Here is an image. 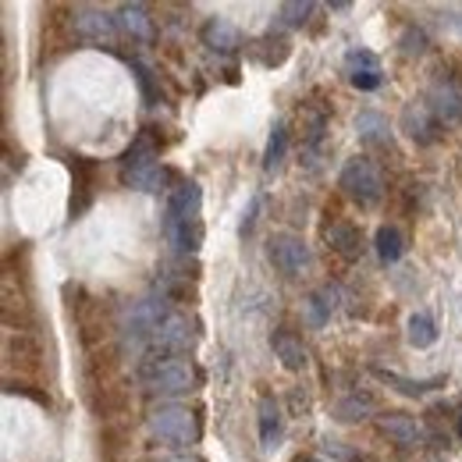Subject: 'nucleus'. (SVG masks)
<instances>
[{
    "label": "nucleus",
    "mask_w": 462,
    "mask_h": 462,
    "mask_svg": "<svg viewBox=\"0 0 462 462\" xmlns=\"http://www.w3.org/2000/svg\"><path fill=\"white\" fill-rule=\"evenodd\" d=\"M121 181L135 192H164L168 181H171V171L161 164L157 157V139H153V128H143L135 135V143L121 153Z\"/></svg>",
    "instance_id": "1"
},
{
    "label": "nucleus",
    "mask_w": 462,
    "mask_h": 462,
    "mask_svg": "<svg viewBox=\"0 0 462 462\" xmlns=\"http://www.w3.org/2000/svg\"><path fill=\"white\" fill-rule=\"evenodd\" d=\"M64 299H68V313H71V320H75L79 342L86 346V352L107 346V335L117 328V317L111 313V306H107L100 295L86 291L82 285H68V289H64Z\"/></svg>",
    "instance_id": "2"
},
{
    "label": "nucleus",
    "mask_w": 462,
    "mask_h": 462,
    "mask_svg": "<svg viewBox=\"0 0 462 462\" xmlns=\"http://www.w3.org/2000/svg\"><path fill=\"white\" fill-rule=\"evenodd\" d=\"M135 377L153 395H185L199 384V370L189 356H150L139 363Z\"/></svg>",
    "instance_id": "3"
},
{
    "label": "nucleus",
    "mask_w": 462,
    "mask_h": 462,
    "mask_svg": "<svg viewBox=\"0 0 462 462\" xmlns=\"http://www.w3.org/2000/svg\"><path fill=\"white\" fill-rule=\"evenodd\" d=\"M199 207H203V196H199V185L196 181H178V189L168 199V238L178 253H196L199 249Z\"/></svg>",
    "instance_id": "4"
},
{
    "label": "nucleus",
    "mask_w": 462,
    "mask_h": 462,
    "mask_svg": "<svg viewBox=\"0 0 462 462\" xmlns=\"http://www.w3.org/2000/svg\"><path fill=\"white\" fill-rule=\"evenodd\" d=\"M168 299H139V302H128L121 313H117V335H121V346L125 348H150V338L157 331V324L168 317Z\"/></svg>",
    "instance_id": "5"
},
{
    "label": "nucleus",
    "mask_w": 462,
    "mask_h": 462,
    "mask_svg": "<svg viewBox=\"0 0 462 462\" xmlns=\"http://www.w3.org/2000/svg\"><path fill=\"white\" fill-rule=\"evenodd\" d=\"M146 427H150V434L157 441H164L171 448H189V445L199 441V420H196V412L189 405H178V402L157 405L150 412Z\"/></svg>",
    "instance_id": "6"
},
{
    "label": "nucleus",
    "mask_w": 462,
    "mask_h": 462,
    "mask_svg": "<svg viewBox=\"0 0 462 462\" xmlns=\"http://www.w3.org/2000/svg\"><path fill=\"white\" fill-rule=\"evenodd\" d=\"M338 181H342V192L352 203H359L363 210H370V207H377L384 199V174L370 157H352L342 168Z\"/></svg>",
    "instance_id": "7"
},
{
    "label": "nucleus",
    "mask_w": 462,
    "mask_h": 462,
    "mask_svg": "<svg viewBox=\"0 0 462 462\" xmlns=\"http://www.w3.org/2000/svg\"><path fill=\"white\" fill-rule=\"evenodd\" d=\"M267 260L274 263V271H278V274H285V278H299V274H306V271H310L313 253H310V245H306L299 235H291V231H278V235H271V238H267Z\"/></svg>",
    "instance_id": "8"
},
{
    "label": "nucleus",
    "mask_w": 462,
    "mask_h": 462,
    "mask_svg": "<svg viewBox=\"0 0 462 462\" xmlns=\"http://www.w3.org/2000/svg\"><path fill=\"white\" fill-rule=\"evenodd\" d=\"M192 346H196V324H192V317H185V313H178V310H171V313L157 324V331H153V338H150L153 356H185Z\"/></svg>",
    "instance_id": "9"
},
{
    "label": "nucleus",
    "mask_w": 462,
    "mask_h": 462,
    "mask_svg": "<svg viewBox=\"0 0 462 462\" xmlns=\"http://www.w3.org/2000/svg\"><path fill=\"white\" fill-rule=\"evenodd\" d=\"M4 356H7V366L18 370L22 377H40V374H43V363H47V352H43L40 338H36L32 331L11 335V338H7V348H4Z\"/></svg>",
    "instance_id": "10"
},
{
    "label": "nucleus",
    "mask_w": 462,
    "mask_h": 462,
    "mask_svg": "<svg viewBox=\"0 0 462 462\" xmlns=\"http://www.w3.org/2000/svg\"><path fill=\"white\" fill-rule=\"evenodd\" d=\"M75 36L97 47H111L117 40V18L97 7H75Z\"/></svg>",
    "instance_id": "11"
},
{
    "label": "nucleus",
    "mask_w": 462,
    "mask_h": 462,
    "mask_svg": "<svg viewBox=\"0 0 462 462\" xmlns=\"http://www.w3.org/2000/svg\"><path fill=\"white\" fill-rule=\"evenodd\" d=\"M377 430H381L388 441H395L399 448H420V445H423V427H420V420L409 416V412H381V416H377Z\"/></svg>",
    "instance_id": "12"
},
{
    "label": "nucleus",
    "mask_w": 462,
    "mask_h": 462,
    "mask_svg": "<svg viewBox=\"0 0 462 462\" xmlns=\"http://www.w3.org/2000/svg\"><path fill=\"white\" fill-rule=\"evenodd\" d=\"M68 168H71V217H79L97 196V164L86 157H68Z\"/></svg>",
    "instance_id": "13"
},
{
    "label": "nucleus",
    "mask_w": 462,
    "mask_h": 462,
    "mask_svg": "<svg viewBox=\"0 0 462 462\" xmlns=\"http://www.w3.org/2000/svg\"><path fill=\"white\" fill-rule=\"evenodd\" d=\"M402 132L416 146H434L441 135V121L430 115L427 104H409L402 111Z\"/></svg>",
    "instance_id": "14"
},
{
    "label": "nucleus",
    "mask_w": 462,
    "mask_h": 462,
    "mask_svg": "<svg viewBox=\"0 0 462 462\" xmlns=\"http://www.w3.org/2000/svg\"><path fill=\"white\" fill-rule=\"evenodd\" d=\"M117 32H125L132 43H153L157 40V25H153V18L143 4L117 7Z\"/></svg>",
    "instance_id": "15"
},
{
    "label": "nucleus",
    "mask_w": 462,
    "mask_h": 462,
    "mask_svg": "<svg viewBox=\"0 0 462 462\" xmlns=\"http://www.w3.org/2000/svg\"><path fill=\"white\" fill-rule=\"evenodd\" d=\"M346 68H348V82H352L356 89H363V93H374V89H381V82H384L381 64H377V58H374L370 51H348Z\"/></svg>",
    "instance_id": "16"
},
{
    "label": "nucleus",
    "mask_w": 462,
    "mask_h": 462,
    "mask_svg": "<svg viewBox=\"0 0 462 462\" xmlns=\"http://www.w3.org/2000/svg\"><path fill=\"white\" fill-rule=\"evenodd\" d=\"M427 107L441 125H462V93L452 82H438L427 93Z\"/></svg>",
    "instance_id": "17"
},
{
    "label": "nucleus",
    "mask_w": 462,
    "mask_h": 462,
    "mask_svg": "<svg viewBox=\"0 0 462 462\" xmlns=\"http://www.w3.org/2000/svg\"><path fill=\"white\" fill-rule=\"evenodd\" d=\"M199 36H203V43H207L210 51H217V54H231V51H238V47L245 43L242 29L231 25L228 18H210V22H203Z\"/></svg>",
    "instance_id": "18"
},
{
    "label": "nucleus",
    "mask_w": 462,
    "mask_h": 462,
    "mask_svg": "<svg viewBox=\"0 0 462 462\" xmlns=\"http://www.w3.org/2000/svg\"><path fill=\"white\" fill-rule=\"evenodd\" d=\"M335 310H338V289L335 285L313 289L306 295V302H302V313H306V324L310 328H324L335 317Z\"/></svg>",
    "instance_id": "19"
},
{
    "label": "nucleus",
    "mask_w": 462,
    "mask_h": 462,
    "mask_svg": "<svg viewBox=\"0 0 462 462\" xmlns=\"http://www.w3.org/2000/svg\"><path fill=\"white\" fill-rule=\"evenodd\" d=\"M324 238H328V245H331L342 260H359V256L366 253L363 231L356 228V225H348V221H335L331 228L324 231Z\"/></svg>",
    "instance_id": "20"
},
{
    "label": "nucleus",
    "mask_w": 462,
    "mask_h": 462,
    "mask_svg": "<svg viewBox=\"0 0 462 462\" xmlns=\"http://www.w3.org/2000/svg\"><path fill=\"white\" fill-rule=\"evenodd\" d=\"M271 348H274V356L282 359L285 370H306V346H302V338H299L295 331L278 328V331L271 335Z\"/></svg>",
    "instance_id": "21"
},
{
    "label": "nucleus",
    "mask_w": 462,
    "mask_h": 462,
    "mask_svg": "<svg viewBox=\"0 0 462 462\" xmlns=\"http://www.w3.org/2000/svg\"><path fill=\"white\" fill-rule=\"evenodd\" d=\"M4 324H7L14 335H22V331L32 328V306H29V299H25L22 291L14 295V285H11V282L4 285Z\"/></svg>",
    "instance_id": "22"
},
{
    "label": "nucleus",
    "mask_w": 462,
    "mask_h": 462,
    "mask_svg": "<svg viewBox=\"0 0 462 462\" xmlns=\"http://www.w3.org/2000/svg\"><path fill=\"white\" fill-rule=\"evenodd\" d=\"M374 377H377V381H384L388 388H395L399 395H409V399H420V395H427V392H434V388H441V384H445L441 377H430V381H405V377L392 374V370H381V366H374Z\"/></svg>",
    "instance_id": "23"
},
{
    "label": "nucleus",
    "mask_w": 462,
    "mask_h": 462,
    "mask_svg": "<svg viewBox=\"0 0 462 462\" xmlns=\"http://www.w3.org/2000/svg\"><path fill=\"white\" fill-rule=\"evenodd\" d=\"M289 54H291L289 40L285 36H274V32H267L263 40L253 43V58L260 60L263 68H282L289 60Z\"/></svg>",
    "instance_id": "24"
},
{
    "label": "nucleus",
    "mask_w": 462,
    "mask_h": 462,
    "mask_svg": "<svg viewBox=\"0 0 462 462\" xmlns=\"http://www.w3.org/2000/svg\"><path fill=\"white\" fill-rule=\"evenodd\" d=\"M374 249H377L381 263H399V260H402V253H405L402 228H395V225H381L377 235H374Z\"/></svg>",
    "instance_id": "25"
},
{
    "label": "nucleus",
    "mask_w": 462,
    "mask_h": 462,
    "mask_svg": "<svg viewBox=\"0 0 462 462\" xmlns=\"http://www.w3.org/2000/svg\"><path fill=\"white\" fill-rule=\"evenodd\" d=\"M356 132L370 146H388L392 143V128H388V121L377 115V111H363V115L356 117Z\"/></svg>",
    "instance_id": "26"
},
{
    "label": "nucleus",
    "mask_w": 462,
    "mask_h": 462,
    "mask_svg": "<svg viewBox=\"0 0 462 462\" xmlns=\"http://www.w3.org/2000/svg\"><path fill=\"white\" fill-rule=\"evenodd\" d=\"M282 438V409L271 395L260 399V441L263 448H274V441Z\"/></svg>",
    "instance_id": "27"
},
{
    "label": "nucleus",
    "mask_w": 462,
    "mask_h": 462,
    "mask_svg": "<svg viewBox=\"0 0 462 462\" xmlns=\"http://www.w3.org/2000/svg\"><path fill=\"white\" fill-rule=\"evenodd\" d=\"M405 335H409L412 348H430L438 342V324H434L430 313H412L409 324H405Z\"/></svg>",
    "instance_id": "28"
},
{
    "label": "nucleus",
    "mask_w": 462,
    "mask_h": 462,
    "mask_svg": "<svg viewBox=\"0 0 462 462\" xmlns=\"http://www.w3.org/2000/svg\"><path fill=\"white\" fill-rule=\"evenodd\" d=\"M338 420L342 423H356V420H363V416H370V412H377V402H374V395H366V392H348L346 399L338 402Z\"/></svg>",
    "instance_id": "29"
},
{
    "label": "nucleus",
    "mask_w": 462,
    "mask_h": 462,
    "mask_svg": "<svg viewBox=\"0 0 462 462\" xmlns=\"http://www.w3.org/2000/svg\"><path fill=\"white\" fill-rule=\"evenodd\" d=\"M285 146H289V128L285 125H274V132L267 139V150H263V171H278L282 168Z\"/></svg>",
    "instance_id": "30"
},
{
    "label": "nucleus",
    "mask_w": 462,
    "mask_h": 462,
    "mask_svg": "<svg viewBox=\"0 0 462 462\" xmlns=\"http://www.w3.org/2000/svg\"><path fill=\"white\" fill-rule=\"evenodd\" d=\"M310 14H313V4H310V0H289V4H282L278 22H282L285 29H302V25L310 22Z\"/></svg>",
    "instance_id": "31"
},
{
    "label": "nucleus",
    "mask_w": 462,
    "mask_h": 462,
    "mask_svg": "<svg viewBox=\"0 0 462 462\" xmlns=\"http://www.w3.org/2000/svg\"><path fill=\"white\" fill-rule=\"evenodd\" d=\"M427 51V36L420 32V29H405V36H402V54H423Z\"/></svg>",
    "instance_id": "32"
},
{
    "label": "nucleus",
    "mask_w": 462,
    "mask_h": 462,
    "mask_svg": "<svg viewBox=\"0 0 462 462\" xmlns=\"http://www.w3.org/2000/svg\"><path fill=\"white\" fill-rule=\"evenodd\" d=\"M132 68H135V75H139V86H143L146 100H153V75H150V68H146L143 60H132Z\"/></svg>",
    "instance_id": "33"
},
{
    "label": "nucleus",
    "mask_w": 462,
    "mask_h": 462,
    "mask_svg": "<svg viewBox=\"0 0 462 462\" xmlns=\"http://www.w3.org/2000/svg\"><path fill=\"white\" fill-rule=\"evenodd\" d=\"M168 462H199V459H196V456H171Z\"/></svg>",
    "instance_id": "34"
},
{
    "label": "nucleus",
    "mask_w": 462,
    "mask_h": 462,
    "mask_svg": "<svg viewBox=\"0 0 462 462\" xmlns=\"http://www.w3.org/2000/svg\"><path fill=\"white\" fill-rule=\"evenodd\" d=\"M348 462H377V459H374V456H352Z\"/></svg>",
    "instance_id": "35"
},
{
    "label": "nucleus",
    "mask_w": 462,
    "mask_h": 462,
    "mask_svg": "<svg viewBox=\"0 0 462 462\" xmlns=\"http://www.w3.org/2000/svg\"><path fill=\"white\" fill-rule=\"evenodd\" d=\"M302 462H324V459H302Z\"/></svg>",
    "instance_id": "36"
},
{
    "label": "nucleus",
    "mask_w": 462,
    "mask_h": 462,
    "mask_svg": "<svg viewBox=\"0 0 462 462\" xmlns=\"http://www.w3.org/2000/svg\"><path fill=\"white\" fill-rule=\"evenodd\" d=\"M459 434H462V420H459Z\"/></svg>",
    "instance_id": "37"
}]
</instances>
